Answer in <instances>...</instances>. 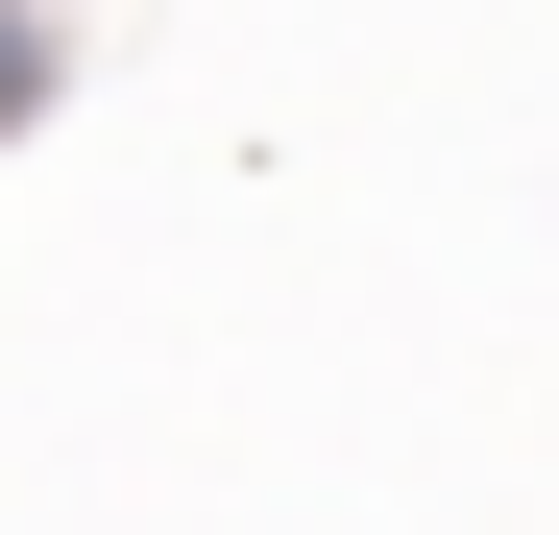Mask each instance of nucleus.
<instances>
[{
  "instance_id": "obj_2",
  "label": "nucleus",
  "mask_w": 559,
  "mask_h": 535,
  "mask_svg": "<svg viewBox=\"0 0 559 535\" xmlns=\"http://www.w3.org/2000/svg\"><path fill=\"white\" fill-rule=\"evenodd\" d=\"M25 25H73V0H25Z\"/></svg>"
},
{
  "instance_id": "obj_1",
  "label": "nucleus",
  "mask_w": 559,
  "mask_h": 535,
  "mask_svg": "<svg viewBox=\"0 0 559 535\" xmlns=\"http://www.w3.org/2000/svg\"><path fill=\"white\" fill-rule=\"evenodd\" d=\"M73 122V25H25V0H0V146H49Z\"/></svg>"
}]
</instances>
